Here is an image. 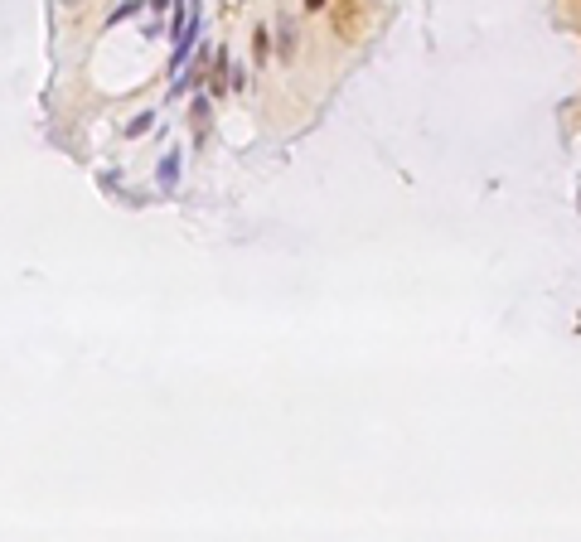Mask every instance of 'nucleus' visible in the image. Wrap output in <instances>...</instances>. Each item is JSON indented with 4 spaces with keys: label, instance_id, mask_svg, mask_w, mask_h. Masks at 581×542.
Listing matches in <instances>:
<instances>
[{
    "label": "nucleus",
    "instance_id": "obj_1",
    "mask_svg": "<svg viewBox=\"0 0 581 542\" xmlns=\"http://www.w3.org/2000/svg\"><path fill=\"white\" fill-rule=\"evenodd\" d=\"M175 179H179V155H175V150H170L165 160H160V184H165V189H170V184H175Z\"/></svg>",
    "mask_w": 581,
    "mask_h": 542
},
{
    "label": "nucleus",
    "instance_id": "obj_4",
    "mask_svg": "<svg viewBox=\"0 0 581 542\" xmlns=\"http://www.w3.org/2000/svg\"><path fill=\"white\" fill-rule=\"evenodd\" d=\"M140 10V0H126V5H116V10H111V20H126V15H136Z\"/></svg>",
    "mask_w": 581,
    "mask_h": 542
},
{
    "label": "nucleus",
    "instance_id": "obj_2",
    "mask_svg": "<svg viewBox=\"0 0 581 542\" xmlns=\"http://www.w3.org/2000/svg\"><path fill=\"white\" fill-rule=\"evenodd\" d=\"M150 126H155V111H140L136 121L126 126V136H145V131H150Z\"/></svg>",
    "mask_w": 581,
    "mask_h": 542
},
{
    "label": "nucleus",
    "instance_id": "obj_3",
    "mask_svg": "<svg viewBox=\"0 0 581 542\" xmlns=\"http://www.w3.org/2000/svg\"><path fill=\"white\" fill-rule=\"evenodd\" d=\"M204 121H209V97H194V126L204 131Z\"/></svg>",
    "mask_w": 581,
    "mask_h": 542
},
{
    "label": "nucleus",
    "instance_id": "obj_5",
    "mask_svg": "<svg viewBox=\"0 0 581 542\" xmlns=\"http://www.w3.org/2000/svg\"><path fill=\"white\" fill-rule=\"evenodd\" d=\"M320 5H325V0H305V10H320Z\"/></svg>",
    "mask_w": 581,
    "mask_h": 542
}]
</instances>
